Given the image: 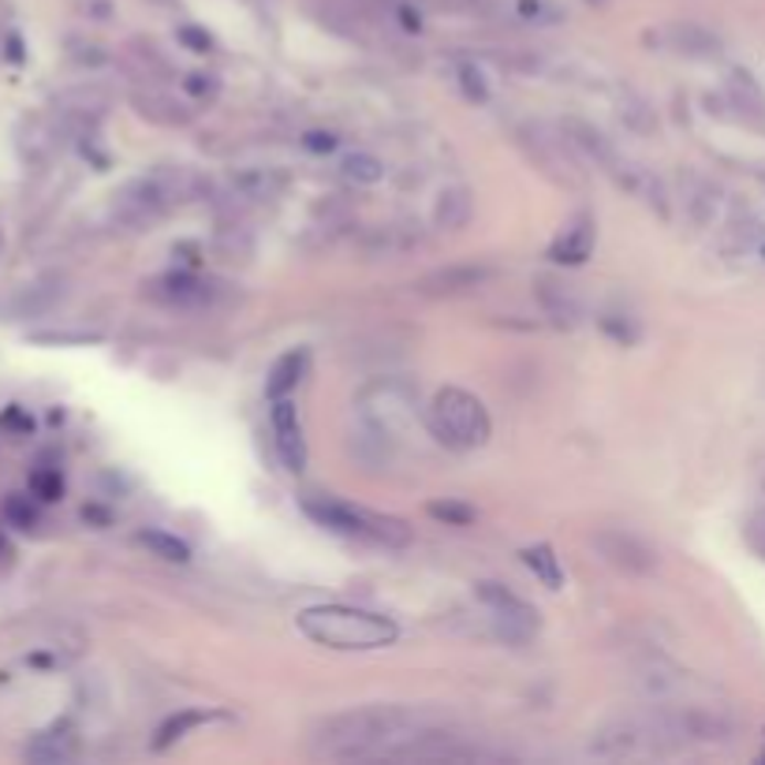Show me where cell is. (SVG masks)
<instances>
[{
  "label": "cell",
  "mask_w": 765,
  "mask_h": 765,
  "mask_svg": "<svg viewBox=\"0 0 765 765\" xmlns=\"http://www.w3.org/2000/svg\"><path fill=\"white\" fill-rule=\"evenodd\" d=\"M429 724H437L434 713L411 710V705H362V710L332 713L314 724L310 751L332 762L392 758L404 747V740Z\"/></svg>",
  "instance_id": "6da1fadb"
},
{
  "label": "cell",
  "mask_w": 765,
  "mask_h": 765,
  "mask_svg": "<svg viewBox=\"0 0 765 765\" xmlns=\"http://www.w3.org/2000/svg\"><path fill=\"white\" fill-rule=\"evenodd\" d=\"M299 631L310 642L332 650H381L400 639L396 620L381 613L351 609V605H314L299 613Z\"/></svg>",
  "instance_id": "7a4b0ae2"
},
{
  "label": "cell",
  "mask_w": 765,
  "mask_h": 765,
  "mask_svg": "<svg viewBox=\"0 0 765 765\" xmlns=\"http://www.w3.org/2000/svg\"><path fill=\"white\" fill-rule=\"evenodd\" d=\"M194 194V176L176 164V169H157L142 180L127 183V188L116 194V221L127 224V229H146V224L161 221L164 213L172 210L176 202L191 199Z\"/></svg>",
  "instance_id": "3957f363"
},
{
  "label": "cell",
  "mask_w": 765,
  "mask_h": 765,
  "mask_svg": "<svg viewBox=\"0 0 765 765\" xmlns=\"http://www.w3.org/2000/svg\"><path fill=\"white\" fill-rule=\"evenodd\" d=\"M307 516L326 531H337L344 538H362V542H378V545H407L411 531L404 519H389V516H374V512H362V508L348 504V500L337 497H307L302 500Z\"/></svg>",
  "instance_id": "277c9868"
},
{
  "label": "cell",
  "mask_w": 765,
  "mask_h": 765,
  "mask_svg": "<svg viewBox=\"0 0 765 765\" xmlns=\"http://www.w3.org/2000/svg\"><path fill=\"white\" fill-rule=\"evenodd\" d=\"M429 429L440 445L456 448V453H470V448H482L489 440V415L482 400L470 396L464 389H440L429 407Z\"/></svg>",
  "instance_id": "5b68a950"
},
{
  "label": "cell",
  "mask_w": 765,
  "mask_h": 765,
  "mask_svg": "<svg viewBox=\"0 0 765 765\" xmlns=\"http://www.w3.org/2000/svg\"><path fill=\"white\" fill-rule=\"evenodd\" d=\"M478 602L486 605L497 639H504L512 646L531 642L538 635V627H542V616H538L534 605H527L523 597L512 594L500 583H478Z\"/></svg>",
  "instance_id": "8992f818"
},
{
  "label": "cell",
  "mask_w": 765,
  "mask_h": 765,
  "mask_svg": "<svg viewBox=\"0 0 765 765\" xmlns=\"http://www.w3.org/2000/svg\"><path fill=\"white\" fill-rule=\"evenodd\" d=\"M591 545L605 564L616 567L620 575H631V578L654 575L657 564H661L657 561V549L650 542H642V538L631 534V531H620V527H602V531H594Z\"/></svg>",
  "instance_id": "52a82bcc"
},
{
  "label": "cell",
  "mask_w": 765,
  "mask_h": 765,
  "mask_svg": "<svg viewBox=\"0 0 765 765\" xmlns=\"http://www.w3.org/2000/svg\"><path fill=\"white\" fill-rule=\"evenodd\" d=\"M146 296L161 307H176V310H194V307H210L217 299V284L194 277V273H164L146 284Z\"/></svg>",
  "instance_id": "ba28073f"
},
{
  "label": "cell",
  "mask_w": 765,
  "mask_h": 765,
  "mask_svg": "<svg viewBox=\"0 0 765 765\" xmlns=\"http://www.w3.org/2000/svg\"><path fill=\"white\" fill-rule=\"evenodd\" d=\"M273 445H277L280 464L299 475L307 467V440H302V422L299 407L291 404V396L273 400Z\"/></svg>",
  "instance_id": "9c48e42d"
},
{
  "label": "cell",
  "mask_w": 765,
  "mask_h": 765,
  "mask_svg": "<svg viewBox=\"0 0 765 765\" xmlns=\"http://www.w3.org/2000/svg\"><path fill=\"white\" fill-rule=\"evenodd\" d=\"M676 724H680L683 740L688 743H732L735 724L724 718L721 710L710 705H688V710H672Z\"/></svg>",
  "instance_id": "30bf717a"
},
{
  "label": "cell",
  "mask_w": 765,
  "mask_h": 765,
  "mask_svg": "<svg viewBox=\"0 0 765 765\" xmlns=\"http://www.w3.org/2000/svg\"><path fill=\"white\" fill-rule=\"evenodd\" d=\"M538 302H542V310L549 314V318L556 321V326H578V318H583V299L575 296L572 284H561V280H549L542 277L534 288Z\"/></svg>",
  "instance_id": "8fae6325"
},
{
  "label": "cell",
  "mask_w": 765,
  "mask_h": 765,
  "mask_svg": "<svg viewBox=\"0 0 765 765\" xmlns=\"http://www.w3.org/2000/svg\"><path fill=\"white\" fill-rule=\"evenodd\" d=\"M594 251V221L591 217H575L567 229L556 235V243L549 247V258L564 262V266H583Z\"/></svg>",
  "instance_id": "7c38bea8"
},
{
  "label": "cell",
  "mask_w": 765,
  "mask_h": 765,
  "mask_svg": "<svg viewBox=\"0 0 765 765\" xmlns=\"http://www.w3.org/2000/svg\"><path fill=\"white\" fill-rule=\"evenodd\" d=\"M564 135H567V142H572L575 150H583L594 164H602V169L616 172V164H620V153H616V146L605 139L597 127L583 124V120H567L564 124Z\"/></svg>",
  "instance_id": "4fadbf2b"
},
{
  "label": "cell",
  "mask_w": 765,
  "mask_h": 765,
  "mask_svg": "<svg viewBox=\"0 0 765 765\" xmlns=\"http://www.w3.org/2000/svg\"><path fill=\"white\" fill-rule=\"evenodd\" d=\"M482 280H489V269L482 266H448V269H437L429 277L418 280V288L426 296H459L467 288H478Z\"/></svg>",
  "instance_id": "5bb4252c"
},
{
  "label": "cell",
  "mask_w": 765,
  "mask_h": 765,
  "mask_svg": "<svg viewBox=\"0 0 765 765\" xmlns=\"http://www.w3.org/2000/svg\"><path fill=\"white\" fill-rule=\"evenodd\" d=\"M75 751H78L75 729H72V724H56V729H49L45 735H38L31 747H26V758L42 762V765H56V762L72 758Z\"/></svg>",
  "instance_id": "9a60e30c"
},
{
  "label": "cell",
  "mask_w": 765,
  "mask_h": 765,
  "mask_svg": "<svg viewBox=\"0 0 765 765\" xmlns=\"http://www.w3.org/2000/svg\"><path fill=\"white\" fill-rule=\"evenodd\" d=\"M302 374H307V351L296 348V351H288V355H280L277 362H273V370L266 378V396L269 400L291 396V392L299 389Z\"/></svg>",
  "instance_id": "2e32d148"
},
{
  "label": "cell",
  "mask_w": 765,
  "mask_h": 765,
  "mask_svg": "<svg viewBox=\"0 0 765 765\" xmlns=\"http://www.w3.org/2000/svg\"><path fill=\"white\" fill-rule=\"evenodd\" d=\"M135 113L150 124H161V127H176V124H188L191 120V109H183L176 97L161 94V91H146V94H135Z\"/></svg>",
  "instance_id": "e0dca14e"
},
{
  "label": "cell",
  "mask_w": 765,
  "mask_h": 765,
  "mask_svg": "<svg viewBox=\"0 0 765 765\" xmlns=\"http://www.w3.org/2000/svg\"><path fill=\"white\" fill-rule=\"evenodd\" d=\"M61 299H64V280L61 277H45V280H38V284H31V288L19 291L15 314H19V318H42V314L53 310Z\"/></svg>",
  "instance_id": "ac0fdd59"
},
{
  "label": "cell",
  "mask_w": 765,
  "mask_h": 765,
  "mask_svg": "<svg viewBox=\"0 0 765 765\" xmlns=\"http://www.w3.org/2000/svg\"><path fill=\"white\" fill-rule=\"evenodd\" d=\"M437 229H448V232H459V229H467V221L475 217V199H470V191L464 188H453V191H445L437 199Z\"/></svg>",
  "instance_id": "d6986e66"
},
{
  "label": "cell",
  "mask_w": 765,
  "mask_h": 765,
  "mask_svg": "<svg viewBox=\"0 0 765 765\" xmlns=\"http://www.w3.org/2000/svg\"><path fill=\"white\" fill-rule=\"evenodd\" d=\"M669 42H672L676 53H688V56H718L721 53V38L710 34L705 26H694V23L672 26Z\"/></svg>",
  "instance_id": "ffe728a7"
},
{
  "label": "cell",
  "mask_w": 765,
  "mask_h": 765,
  "mask_svg": "<svg viewBox=\"0 0 765 765\" xmlns=\"http://www.w3.org/2000/svg\"><path fill=\"white\" fill-rule=\"evenodd\" d=\"M519 556H523V564L531 567L538 578H542L549 591H561L564 572H561V561H556L553 549H549V545H531V549H523Z\"/></svg>",
  "instance_id": "44dd1931"
},
{
  "label": "cell",
  "mask_w": 765,
  "mask_h": 765,
  "mask_svg": "<svg viewBox=\"0 0 765 765\" xmlns=\"http://www.w3.org/2000/svg\"><path fill=\"white\" fill-rule=\"evenodd\" d=\"M139 545L150 549L153 556H161V561H169V564L191 561L188 542H183V538H176V534H169V531H139Z\"/></svg>",
  "instance_id": "7402d4cb"
},
{
  "label": "cell",
  "mask_w": 765,
  "mask_h": 765,
  "mask_svg": "<svg viewBox=\"0 0 765 765\" xmlns=\"http://www.w3.org/2000/svg\"><path fill=\"white\" fill-rule=\"evenodd\" d=\"M340 172H344L351 183H378L381 176H385V164L370 153H348L344 161H340Z\"/></svg>",
  "instance_id": "603a6c76"
},
{
  "label": "cell",
  "mask_w": 765,
  "mask_h": 765,
  "mask_svg": "<svg viewBox=\"0 0 765 765\" xmlns=\"http://www.w3.org/2000/svg\"><path fill=\"white\" fill-rule=\"evenodd\" d=\"M205 721H210V713H199V710H183L180 718H172V721H164V724H161V732H157V743H153V747H157V751L172 747V743L180 740L183 732H188V729H194V724H205Z\"/></svg>",
  "instance_id": "cb8c5ba5"
},
{
  "label": "cell",
  "mask_w": 765,
  "mask_h": 765,
  "mask_svg": "<svg viewBox=\"0 0 765 765\" xmlns=\"http://www.w3.org/2000/svg\"><path fill=\"white\" fill-rule=\"evenodd\" d=\"M718 188H710V183H699L694 188V194L688 199V210H691V221L694 224H710L713 213H718Z\"/></svg>",
  "instance_id": "d4e9b609"
},
{
  "label": "cell",
  "mask_w": 765,
  "mask_h": 765,
  "mask_svg": "<svg viewBox=\"0 0 765 765\" xmlns=\"http://www.w3.org/2000/svg\"><path fill=\"white\" fill-rule=\"evenodd\" d=\"M31 493L38 500H45V504H53V500L64 497V478L56 475V470H34V475H31Z\"/></svg>",
  "instance_id": "484cf974"
},
{
  "label": "cell",
  "mask_w": 765,
  "mask_h": 765,
  "mask_svg": "<svg viewBox=\"0 0 765 765\" xmlns=\"http://www.w3.org/2000/svg\"><path fill=\"white\" fill-rule=\"evenodd\" d=\"M429 516H434V519H445V523H453V527L475 523V508L459 504V500H434V504H429Z\"/></svg>",
  "instance_id": "4316f807"
},
{
  "label": "cell",
  "mask_w": 765,
  "mask_h": 765,
  "mask_svg": "<svg viewBox=\"0 0 765 765\" xmlns=\"http://www.w3.org/2000/svg\"><path fill=\"white\" fill-rule=\"evenodd\" d=\"M743 538H747V545L765 561V508H754V512L747 516V523H743Z\"/></svg>",
  "instance_id": "83f0119b"
},
{
  "label": "cell",
  "mask_w": 765,
  "mask_h": 765,
  "mask_svg": "<svg viewBox=\"0 0 765 765\" xmlns=\"http://www.w3.org/2000/svg\"><path fill=\"white\" fill-rule=\"evenodd\" d=\"M519 15L523 19H534V23H553L556 19V8L549 0H519Z\"/></svg>",
  "instance_id": "f1b7e54d"
},
{
  "label": "cell",
  "mask_w": 765,
  "mask_h": 765,
  "mask_svg": "<svg viewBox=\"0 0 765 765\" xmlns=\"http://www.w3.org/2000/svg\"><path fill=\"white\" fill-rule=\"evenodd\" d=\"M180 42L191 49V53H210L213 49V38L199 31V26H180Z\"/></svg>",
  "instance_id": "f546056e"
},
{
  "label": "cell",
  "mask_w": 765,
  "mask_h": 765,
  "mask_svg": "<svg viewBox=\"0 0 765 765\" xmlns=\"http://www.w3.org/2000/svg\"><path fill=\"white\" fill-rule=\"evenodd\" d=\"M459 78H464V91H467V97L470 102H489V91H486V83H482V75L478 72H470V67H464V72H459Z\"/></svg>",
  "instance_id": "4dcf8cb0"
},
{
  "label": "cell",
  "mask_w": 765,
  "mask_h": 765,
  "mask_svg": "<svg viewBox=\"0 0 765 765\" xmlns=\"http://www.w3.org/2000/svg\"><path fill=\"white\" fill-rule=\"evenodd\" d=\"M183 86H188V94H194V97H213V94H217V78H213V75H188V78H183Z\"/></svg>",
  "instance_id": "1f68e13d"
},
{
  "label": "cell",
  "mask_w": 765,
  "mask_h": 765,
  "mask_svg": "<svg viewBox=\"0 0 765 765\" xmlns=\"http://www.w3.org/2000/svg\"><path fill=\"white\" fill-rule=\"evenodd\" d=\"M302 146H307L310 153H332V150H337V135H332V131H310L307 139H302Z\"/></svg>",
  "instance_id": "d6a6232c"
},
{
  "label": "cell",
  "mask_w": 765,
  "mask_h": 765,
  "mask_svg": "<svg viewBox=\"0 0 765 765\" xmlns=\"http://www.w3.org/2000/svg\"><path fill=\"white\" fill-rule=\"evenodd\" d=\"M8 519H12L15 527H31L34 523V508L26 504L23 497H15V500H8Z\"/></svg>",
  "instance_id": "836d02e7"
},
{
  "label": "cell",
  "mask_w": 765,
  "mask_h": 765,
  "mask_svg": "<svg viewBox=\"0 0 765 765\" xmlns=\"http://www.w3.org/2000/svg\"><path fill=\"white\" fill-rule=\"evenodd\" d=\"M440 8H459V4H470V0H434Z\"/></svg>",
  "instance_id": "e575fe53"
},
{
  "label": "cell",
  "mask_w": 765,
  "mask_h": 765,
  "mask_svg": "<svg viewBox=\"0 0 765 765\" xmlns=\"http://www.w3.org/2000/svg\"><path fill=\"white\" fill-rule=\"evenodd\" d=\"M0 556H8V542H4V538H0Z\"/></svg>",
  "instance_id": "d590c367"
},
{
  "label": "cell",
  "mask_w": 765,
  "mask_h": 765,
  "mask_svg": "<svg viewBox=\"0 0 765 765\" xmlns=\"http://www.w3.org/2000/svg\"><path fill=\"white\" fill-rule=\"evenodd\" d=\"M762 258H765V243H762Z\"/></svg>",
  "instance_id": "8d00e7d4"
}]
</instances>
